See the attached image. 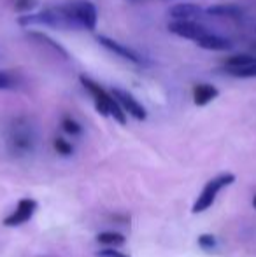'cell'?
I'll list each match as a JSON object with an SVG mask.
<instances>
[{
    "label": "cell",
    "instance_id": "obj_10",
    "mask_svg": "<svg viewBox=\"0 0 256 257\" xmlns=\"http://www.w3.org/2000/svg\"><path fill=\"white\" fill-rule=\"evenodd\" d=\"M219 96V91L216 86L209 84V82H198L193 86V103L197 107H205Z\"/></svg>",
    "mask_w": 256,
    "mask_h": 257
},
{
    "label": "cell",
    "instance_id": "obj_14",
    "mask_svg": "<svg viewBox=\"0 0 256 257\" xmlns=\"http://www.w3.org/2000/svg\"><path fill=\"white\" fill-rule=\"evenodd\" d=\"M97 241L104 247H120L127 241V238L121 233H114V231H104V233L97 234Z\"/></svg>",
    "mask_w": 256,
    "mask_h": 257
},
{
    "label": "cell",
    "instance_id": "obj_15",
    "mask_svg": "<svg viewBox=\"0 0 256 257\" xmlns=\"http://www.w3.org/2000/svg\"><path fill=\"white\" fill-rule=\"evenodd\" d=\"M256 61V56L247 53H240V54H232V56L225 58V68H237V67H246V65Z\"/></svg>",
    "mask_w": 256,
    "mask_h": 257
},
{
    "label": "cell",
    "instance_id": "obj_22",
    "mask_svg": "<svg viewBox=\"0 0 256 257\" xmlns=\"http://www.w3.org/2000/svg\"><path fill=\"white\" fill-rule=\"evenodd\" d=\"M97 257H130V255L116 250L114 247H107V248H102V250L97 252Z\"/></svg>",
    "mask_w": 256,
    "mask_h": 257
},
{
    "label": "cell",
    "instance_id": "obj_3",
    "mask_svg": "<svg viewBox=\"0 0 256 257\" xmlns=\"http://www.w3.org/2000/svg\"><path fill=\"white\" fill-rule=\"evenodd\" d=\"M35 147V135L28 126L18 122L9 135V149L16 156H27Z\"/></svg>",
    "mask_w": 256,
    "mask_h": 257
},
{
    "label": "cell",
    "instance_id": "obj_2",
    "mask_svg": "<svg viewBox=\"0 0 256 257\" xmlns=\"http://www.w3.org/2000/svg\"><path fill=\"white\" fill-rule=\"evenodd\" d=\"M233 182H235V175H233V173H219V175L212 177V179L204 186L200 196H198L197 201H195L192 212L202 213V212H205V210H209L212 205H214L218 194L221 193L225 187L232 186Z\"/></svg>",
    "mask_w": 256,
    "mask_h": 257
},
{
    "label": "cell",
    "instance_id": "obj_1",
    "mask_svg": "<svg viewBox=\"0 0 256 257\" xmlns=\"http://www.w3.org/2000/svg\"><path fill=\"white\" fill-rule=\"evenodd\" d=\"M79 82L82 84V88L93 96V103H95V110L104 117H114V121H118L121 126L127 124V112L123 110L118 100L113 96V93L104 89L99 82H95L92 77L81 74L79 75Z\"/></svg>",
    "mask_w": 256,
    "mask_h": 257
},
{
    "label": "cell",
    "instance_id": "obj_12",
    "mask_svg": "<svg viewBox=\"0 0 256 257\" xmlns=\"http://www.w3.org/2000/svg\"><path fill=\"white\" fill-rule=\"evenodd\" d=\"M205 13L209 16H216V18H240L242 16V7L235 6V4H216L205 9Z\"/></svg>",
    "mask_w": 256,
    "mask_h": 257
},
{
    "label": "cell",
    "instance_id": "obj_20",
    "mask_svg": "<svg viewBox=\"0 0 256 257\" xmlns=\"http://www.w3.org/2000/svg\"><path fill=\"white\" fill-rule=\"evenodd\" d=\"M37 0H14V9L18 13H32L37 7Z\"/></svg>",
    "mask_w": 256,
    "mask_h": 257
},
{
    "label": "cell",
    "instance_id": "obj_9",
    "mask_svg": "<svg viewBox=\"0 0 256 257\" xmlns=\"http://www.w3.org/2000/svg\"><path fill=\"white\" fill-rule=\"evenodd\" d=\"M195 44H197L198 48L205 49V51H230V49L233 48L230 39L211 34V32H205V34H202L200 37L195 39Z\"/></svg>",
    "mask_w": 256,
    "mask_h": 257
},
{
    "label": "cell",
    "instance_id": "obj_11",
    "mask_svg": "<svg viewBox=\"0 0 256 257\" xmlns=\"http://www.w3.org/2000/svg\"><path fill=\"white\" fill-rule=\"evenodd\" d=\"M204 13L200 6L197 4H190V2H181V4H176L168 9V16L172 20H193V18L200 16Z\"/></svg>",
    "mask_w": 256,
    "mask_h": 257
},
{
    "label": "cell",
    "instance_id": "obj_18",
    "mask_svg": "<svg viewBox=\"0 0 256 257\" xmlns=\"http://www.w3.org/2000/svg\"><path fill=\"white\" fill-rule=\"evenodd\" d=\"M53 147H55V151L60 156H70L72 153H74V147H72V144L67 142V140L62 139V137H56V139L53 140Z\"/></svg>",
    "mask_w": 256,
    "mask_h": 257
},
{
    "label": "cell",
    "instance_id": "obj_4",
    "mask_svg": "<svg viewBox=\"0 0 256 257\" xmlns=\"http://www.w3.org/2000/svg\"><path fill=\"white\" fill-rule=\"evenodd\" d=\"M70 7L79 27L86 28L88 32L95 30L97 23H99V13H97L95 4L90 2V0H75V2L70 4Z\"/></svg>",
    "mask_w": 256,
    "mask_h": 257
},
{
    "label": "cell",
    "instance_id": "obj_13",
    "mask_svg": "<svg viewBox=\"0 0 256 257\" xmlns=\"http://www.w3.org/2000/svg\"><path fill=\"white\" fill-rule=\"evenodd\" d=\"M28 37H32V39H37V41H41L42 44H48L49 48L53 49L56 54H60L62 58H65V60H68L70 58V54H68L67 49L63 48L60 42H56L55 39H51L48 34H44V32H39V30H34V32H28Z\"/></svg>",
    "mask_w": 256,
    "mask_h": 257
},
{
    "label": "cell",
    "instance_id": "obj_6",
    "mask_svg": "<svg viewBox=\"0 0 256 257\" xmlns=\"http://www.w3.org/2000/svg\"><path fill=\"white\" fill-rule=\"evenodd\" d=\"M111 93H113V96L118 100V103L123 107V110L127 112V115H132V117L137 119V121H146L147 119L146 107H144L132 93L125 91V89H121V88H113Z\"/></svg>",
    "mask_w": 256,
    "mask_h": 257
},
{
    "label": "cell",
    "instance_id": "obj_19",
    "mask_svg": "<svg viewBox=\"0 0 256 257\" xmlns=\"http://www.w3.org/2000/svg\"><path fill=\"white\" fill-rule=\"evenodd\" d=\"M198 245H200V248H204V250H212V248L218 247V238L211 233H205V234H202V236H198Z\"/></svg>",
    "mask_w": 256,
    "mask_h": 257
},
{
    "label": "cell",
    "instance_id": "obj_21",
    "mask_svg": "<svg viewBox=\"0 0 256 257\" xmlns=\"http://www.w3.org/2000/svg\"><path fill=\"white\" fill-rule=\"evenodd\" d=\"M14 88V79L9 72L0 70V91L4 89H13Z\"/></svg>",
    "mask_w": 256,
    "mask_h": 257
},
{
    "label": "cell",
    "instance_id": "obj_7",
    "mask_svg": "<svg viewBox=\"0 0 256 257\" xmlns=\"http://www.w3.org/2000/svg\"><path fill=\"white\" fill-rule=\"evenodd\" d=\"M35 210H37V201L32 200V198H23V200L18 201L14 212L9 213V215L2 220V224L6 227H16V226H21V224H27L28 220L34 217Z\"/></svg>",
    "mask_w": 256,
    "mask_h": 257
},
{
    "label": "cell",
    "instance_id": "obj_17",
    "mask_svg": "<svg viewBox=\"0 0 256 257\" xmlns=\"http://www.w3.org/2000/svg\"><path fill=\"white\" fill-rule=\"evenodd\" d=\"M62 128H63V132L67 133V135H72V137H77V135H81V133H82V126L72 117H63Z\"/></svg>",
    "mask_w": 256,
    "mask_h": 257
},
{
    "label": "cell",
    "instance_id": "obj_16",
    "mask_svg": "<svg viewBox=\"0 0 256 257\" xmlns=\"http://www.w3.org/2000/svg\"><path fill=\"white\" fill-rule=\"evenodd\" d=\"M226 74L237 79H254L256 77V61L246 65V67H237V68H225Z\"/></svg>",
    "mask_w": 256,
    "mask_h": 257
},
{
    "label": "cell",
    "instance_id": "obj_8",
    "mask_svg": "<svg viewBox=\"0 0 256 257\" xmlns=\"http://www.w3.org/2000/svg\"><path fill=\"white\" fill-rule=\"evenodd\" d=\"M168 32L178 35V37L195 41V39L200 37L207 30H205V27H202L200 23H197L193 20H174L172 23H168Z\"/></svg>",
    "mask_w": 256,
    "mask_h": 257
},
{
    "label": "cell",
    "instance_id": "obj_23",
    "mask_svg": "<svg viewBox=\"0 0 256 257\" xmlns=\"http://www.w3.org/2000/svg\"><path fill=\"white\" fill-rule=\"evenodd\" d=\"M253 206L256 208V194H254V198H253Z\"/></svg>",
    "mask_w": 256,
    "mask_h": 257
},
{
    "label": "cell",
    "instance_id": "obj_5",
    "mask_svg": "<svg viewBox=\"0 0 256 257\" xmlns=\"http://www.w3.org/2000/svg\"><path fill=\"white\" fill-rule=\"evenodd\" d=\"M97 42H99L102 48H106L107 51L118 54V56H121L123 60H127L133 65H146L147 63L146 58H144L142 54L137 53L135 49L128 48V46L121 44V42L114 41V39L107 37V35H97Z\"/></svg>",
    "mask_w": 256,
    "mask_h": 257
}]
</instances>
